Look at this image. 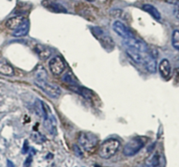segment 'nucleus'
<instances>
[{
    "label": "nucleus",
    "mask_w": 179,
    "mask_h": 167,
    "mask_svg": "<svg viewBox=\"0 0 179 167\" xmlns=\"http://www.w3.org/2000/svg\"><path fill=\"white\" fill-rule=\"evenodd\" d=\"M73 152H74V154L75 156L78 157H83V153H82V151L81 150V148L78 146V145H73Z\"/></svg>",
    "instance_id": "obj_22"
},
{
    "label": "nucleus",
    "mask_w": 179,
    "mask_h": 167,
    "mask_svg": "<svg viewBox=\"0 0 179 167\" xmlns=\"http://www.w3.org/2000/svg\"><path fill=\"white\" fill-rule=\"evenodd\" d=\"M62 81H64L65 83H67V85L69 86H75V85H79L78 81L75 78V76L73 75V73L70 71L67 72L63 77H62Z\"/></svg>",
    "instance_id": "obj_18"
},
{
    "label": "nucleus",
    "mask_w": 179,
    "mask_h": 167,
    "mask_svg": "<svg viewBox=\"0 0 179 167\" xmlns=\"http://www.w3.org/2000/svg\"><path fill=\"white\" fill-rule=\"evenodd\" d=\"M0 73L4 75L11 76L14 74V70L12 68V66L9 65L8 63H0Z\"/></svg>",
    "instance_id": "obj_19"
},
{
    "label": "nucleus",
    "mask_w": 179,
    "mask_h": 167,
    "mask_svg": "<svg viewBox=\"0 0 179 167\" xmlns=\"http://www.w3.org/2000/svg\"><path fill=\"white\" fill-rule=\"evenodd\" d=\"M159 72L162 77H164V79H168L170 74H171V66H170V63L167 59H164L160 61L159 63Z\"/></svg>",
    "instance_id": "obj_12"
},
{
    "label": "nucleus",
    "mask_w": 179,
    "mask_h": 167,
    "mask_svg": "<svg viewBox=\"0 0 179 167\" xmlns=\"http://www.w3.org/2000/svg\"><path fill=\"white\" fill-rule=\"evenodd\" d=\"M43 5L46 7V9H49L52 11L58 12V13H67V10L66 7L60 3L56 2V1H51V0H44L43 1Z\"/></svg>",
    "instance_id": "obj_10"
},
{
    "label": "nucleus",
    "mask_w": 179,
    "mask_h": 167,
    "mask_svg": "<svg viewBox=\"0 0 179 167\" xmlns=\"http://www.w3.org/2000/svg\"><path fill=\"white\" fill-rule=\"evenodd\" d=\"M120 147V142L116 139H107L103 143L99 149L100 157L104 159H109L110 157L114 156Z\"/></svg>",
    "instance_id": "obj_1"
},
{
    "label": "nucleus",
    "mask_w": 179,
    "mask_h": 167,
    "mask_svg": "<svg viewBox=\"0 0 179 167\" xmlns=\"http://www.w3.org/2000/svg\"><path fill=\"white\" fill-rule=\"evenodd\" d=\"M123 45L128 48H132L141 53H147L149 49L148 45L144 41L136 39L135 37L129 38L127 40H123Z\"/></svg>",
    "instance_id": "obj_6"
},
{
    "label": "nucleus",
    "mask_w": 179,
    "mask_h": 167,
    "mask_svg": "<svg viewBox=\"0 0 179 167\" xmlns=\"http://www.w3.org/2000/svg\"><path fill=\"white\" fill-rule=\"evenodd\" d=\"M34 51L40 60H46L52 54L50 49L44 45H41V44H37L34 47Z\"/></svg>",
    "instance_id": "obj_13"
},
{
    "label": "nucleus",
    "mask_w": 179,
    "mask_h": 167,
    "mask_svg": "<svg viewBox=\"0 0 179 167\" xmlns=\"http://www.w3.org/2000/svg\"><path fill=\"white\" fill-rule=\"evenodd\" d=\"M141 167H161V157L158 153H155L148 157Z\"/></svg>",
    "instance_id": "obj_16"
},
{
    "label": "nucleus",
    "mask_w": 179,
    "mask_h": 167,
    "mask_svg": "<svg viewBox=\"0 0 179 167\" xmlns=\"http://www.w3.org/2000/svg\"><path fill=\"white\" fill-rule=\"evenodd\" d=\"M31 161H32V157H31V156L30 155L29 157L26 158V161H25V163H24V167L30 166V165H31Z\"/></svg>",
    "instance_id": "obj_24"
},
{
    "label": "nucleus",
    "mask_w": 179,
    "mask_h": 167,
    "mask_svg": "<svg viewBox=\"0 0 179 167\" xmlns=\"http://www.w3.org/2000/svg\"><path fill=\"white\" fill-rule=\"evenodd\" d=\"M122 11L120 9H114V10H112L110 11V15L113 16V17H120L122 15Z\"/></svg>",
    "instance_id": "obj_23"
},
{
    "label": "nucleus",
    "mask_w": 179,
    "mask_h": 167,
    "mask_svg": "<svg viewBox=\"0 0 179 167\" xmlns=\"http://www.w3.org/2000/svg\"><path fill=\"white\" fill-rule=\"evenodd\" d=\"M49 68L51 72L55 75H60L64 72L66 68L65 62L60 56L52 57L49 61Z\"/></svg>",
    "instance_id": "obj_7"
},
{
    "label": "nucleus",
    "mask_w": 179,
    "mask_h": 167,
    "mask_svg": "<svg viewBox=\"0 0 179 167\" xmlns=\"http://www.w3.org/2000/svg\"><path fill=\"white\" fill-rule=\"evenodd\" d=\"M144 144H145V141L140 137H136V138H134L132 140H130L124 146V149H123L124 156L133 157L135 155H136L143 149Z\"/></svg>",
    "instance_id": "obj_3"
},
{
    "label": "nucleus",
    "mask_w": 179,
    "mask_h": 167,
    "mask_svg": "<svg viewBox=\"0 0 179 167\" xmlns=\"http://www.w3.org/2000/svg\"><path fill=\"white\" fill-rule=\"evenodd\" d=\"M47 78V73L46 69L42 66H39L36 68L35 72V80H41V81H46Z\"/></svg>",
    "instance_id": "obj_20"
},
{
    "label": "nucleus",
    "mask_w": 179,
    "mask_h": 167,
    "mask_svg": "<svg viewBox=\"0 0 179 167\" xmlns=\"http://www.w3.org/2000/svg\"><path fill=\"white\" fill-rule=\"evenodd\" d=\"M24 18L22 16H16V17H12L9 19L5 23V26L10 29V30H16L19 25L23 23L24 21Z\"/></svg>",
    "instance_id": "obj_15"
},
{
    "label": "nucleus",
    "mask_w": 179,
    "mask_h": 167,
    "mask_svg": "<svg viewBox=\"0 0 179 167\" xmlns=\"http://www.w3.org/2000/svg\"><path fill=\"white\" fill-rule=\"evenodd\" d=\"M7 166L8 167H15L14 164L11 162L10 160H7Z\"/></svg>",
    "instance_id": "obj_28"
},
{
    "label": "nucleus",
    "mask_w": 179,
    "mask_h": 167,
    "mask_svg": "<svg viewBox=\"0 0 179 167\" xmlns=\"http://www.w3.org/2000/svg\"><path fill=\"white\" fill-rule=\"evenodd\" d=\"M29 28H30V23H29V21L27 20V19H24L23 23L12 32V36L18 37V38L24 37V36H26L28 33Z\"/></svg>",
    "instance_id": "obj_14"
},
{
    "label": "nucleus",
    "mask_w": 179,
    "mask_h": 167,
    "mask_svg": "<svg viewBox=\"0 0 179 167\" xmlns=\"http://www.w3.org/2000/svg\"><path fill=\"white\" fill-rule=\"evenodd\" d=\"M143 10L146 12H148L149 15H151L156 20L160 21L161 20V13L159 12V11L152 5L149 4H145L143 5Z\"/></svg>",
    "instance_id": "obj_17"
},
{
    "label": "nucleus",
    "mask_w": 179,
    "mask_h": 167,
    "mask_svg": "<svg viewBox=\"0 0 179 167\" xmlns=\"http://www.w3.org/2000/svg\"><path fill=\"white\" fill-rule=\"evenodd\" d=\"M172 46H174L176 49L179 50V30H175L172 33Z\"/></svg>",
    "instance_id": "obj_21"
},
{
    "label": "nucleus",
    "mask_w": 179,
    "mask_h": 167,
    "mask_svg": "<svg viewBox=\"0 0 179 167\" xmlns=\"http://www.w3.org/2000/svg\"><path fill=\"white\" fill-rule=\"evenodd\" d=\"M167 3H169L170 5H179V0H165Z\"/></svg>",
    "instance_id": "obj_27"
},
{
    "label": "nucleus",
    "mask_w": 179,
    "mask_h": 167,
    "mask_svg": "<svg viewBox=\"0 0 179 167\" xmlns=\"http://www.w3.org/2000/svg\"><path fill=\"white\" fill-rule=\"evenodd\" d=\"M91 32H92L94 36L101 42V44L105 48H107V49L112 48L113 46H114L113 40L111 39V37H109L107 34L105 33V32L101 27H92Z\"/></svg>",
    "instance_id": "obj_5"
},
{
    "label": "nucleus",
    "mask_w": 179,
    "mask_h": 167,
    "mask_svg": "<svg viewBox=\"0 0 179 167\" xmlns=\"http://www.w3.org/2000/svg\"><path fill=\"white\" fill-rule=\"evenodd\" d=\"M143 66H145L146 70L148 73L155 74L156 72L157 68V64H156V59L154 58L148 54V51L147 53H144V57H143Z\"/></svg>",
    "instance_id": "obj_9"
},
{
    "label": "nucleus",
    "mask_w": 179,
    "mask_h": 167,
    "mask_svg": "<svg viewBox=\"0 0 179 167\" xmlns=\"http://www.w3.org/2000/svg\"><path fill=\"white\" fill-rule=\"evenodd\" d=\"M35 84L39 88H40L43 91L47 94L49 96H51L53 99L59 98L61 95V89L56 85L47 82L46 81H41V80H35Z\"/></svg>",
    "instance_id": "obj_4"
},
{
    "label": "nucleus",
    "mask_w": 179,
    "mask_h": 167,
    "mask_svg": "<svg viewBox=\"0 0 179 167\" xmlns=\"http://www.w3.org/2000/svg\"><path fill=\"white\" fill-rule=\"evenodd\" d=\"M28 151H29L28 142H27V141H25V143H24V147H23V150H22V152L25 154V153H26Z\"/></svg>",
    "instance_id": "obj_25"
},
{
    "label": "nucleus",
    "mask_w": 179,
    "mask_h": 167,
    "mask_svg": "<svg viewBox=\"0 0 179 167\" xmlns=\"http://www.w3.org/2000/svg\"><path fill=\"white\" fill-rule=\"evenodd\" d=\"M87 1H90V2H93L94 0H87Z\"/></svg>",
    "instance_id": "obj_29"
},
{
    "label": "nucleus",
    "mask_w": 179,
    "mask_h": 167,
    "mask_svg": "<svg viewBox=\"0 0 179 167\" xmlns=\"http://www.w3.org/2000/svg\"><path fill=\"white\" fill-rule=\"evenodd\" d=\"M113 30L114 31L115 33H117V35L123 38V40H127V39L134 37L132 32L129 30L128 26L119 20L114 21L113 23Z\"/></svg>",
    "instance_id": "obj_8"
},
{
    "label": "nucleus",
    "mask_w": 179,
    "mask_h": 167,
    "mask_svg": "<svg viewBox=\"0 0 179 167\" xmlns=\"http://www.w3.org/2000/svg\"><path fill=\"white\" fill-rule=\"evenodd\" d=\"M174 15L176 16V18H177L179 19V5H176V7H175Z\"/></svg>",
    "instance_id": "obj_26"
},
{
    "label": "nucleus",
    "mask_w": 179,
    "mask_h": 167,
    "mask_svg": "<svg viewBox=\"0 0 179 167\" xmlns=\"http://www.w3.org/2000/svg\"><path fill=\"white\" fill-rule=\"evenodd\" d=\"M79 144L87 152H92L98 143V138L90 132H81L78 137Z\"/></svg>",
    "instance_id": "obj_2"
},
{
    "label": "nucleus",
    "mask_w": 179,
    "mask_h": 167,
    "mask_svg": "<svg viewBox=\"0 0 179 167\" xmlns=\"http://www.w3.org/2000/svg\"><path fill=\"white\" fill-rule=\"evenodd\" d=\"M126 54L132 60V61L138 65H143V57H144V53H141L137 50H135L132 48H128L126 49Z\"/></svg>",
    "instance_id": "obj_11"
}]
</instances>
